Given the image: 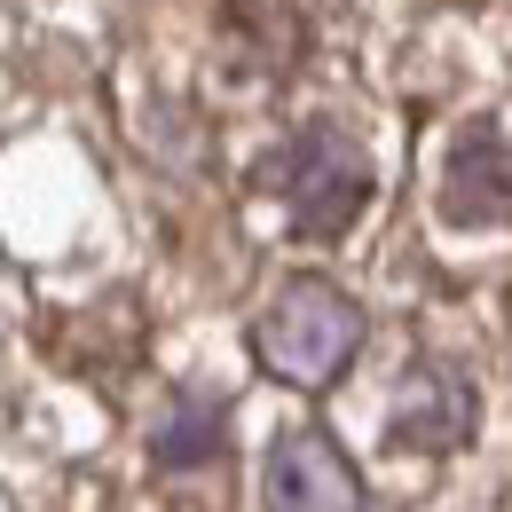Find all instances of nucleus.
Wrapping results in <instances>:
<instances>
[{
  "label": "nucleus",
  "mask_w": 512,
  "mask_h": 512,
  "mask_svg": "<svg viewBox=\"0 0 512 512\" xmlns=\"http://www.w3.org/2000/svg\"><path fill=\"white\" fill-rule=\"evenodd\" d=\"M355 347H363V308H355L339 284H323V276H292V284L268 300V316L253 323L260 371L300 386V394L331 386L355 363Z\"/></svg>",
  "instance_id": "f257e3e1"
},
{
  "label": "nucleus",
  "mask_w": 512,
  "mask_h": 512,
  "mask_svg": "<svg viewBox=\"0 0 512 512\" xmlns=\"http://www.w3.org/2000/svg\"><path fill=\"white\" fill-rule=\"evenodd\" d=\"M268 190L292 213L300 237H339L371 205V158L355 150V134H339V127H300L268 158Z\"/></svg>",
  "instance_id": "f03ea898"
},
{
  "label": "nucleus",
  "mask_w": 512,
  "mask_h": 512,
  "mask_svg": "<svg viewBox=\"0 0 512 512\" xmlns=\"http://www.w3.org/2000/svg\"><path fill=\"white\" fill-rule=\"evenodd\" d=\"M260 497H268V512H363V481H355V465L339 457L331 434L300 426L268 449Z\"/></svg>",
  "instance_id": "7ed1b4c3"
},
{
  "label": "nucleus",
  "mask_w": 512,
  "mask_h": 512,
  "mask_svg": "<svg viewBox=\"0 0 512 512\" xmlns=\"http://www.w3.org/2000/svg\"><path fill=\"white\" fill-rule=\"evenodd\" d=\"M442 213L457 229H505L512 221V142L497 127H465L442 174Z\"/></svg>",
  "instance_id": "20e7f679"
},
{
  "label": "nucleus",
  "mask_w": 512,
  "mask_h": 512,
  "mask_svg": "<svg viewBox=\"0 0 512 512\" xmlns=\"http://www.w3.org/2000/svg\"><path fill=\"white\" fill-rule=\"evenodd\" d=\"M473 379L449 363H418L394 394V449H457L473 434Z\"/></svg>",
  "instance_id": "39448f33"
},
{
  "label": "nucleus",
  "mask_w": 512,
  "mask_h": 512,
  "mask_svg": "<svg viewBox=\"0 0 512 512\" xmlns=\"http://www.w3.org/2000/svg\"><path fill=\"white\" fill-rule=\"evenodd\" d=\"M150 449H158V465H174V473H182V465H205V457L221 449V402H174V418L158 426Z\"/></svg>",
  "instance_id": "423d86ee"
}]
</instances>
